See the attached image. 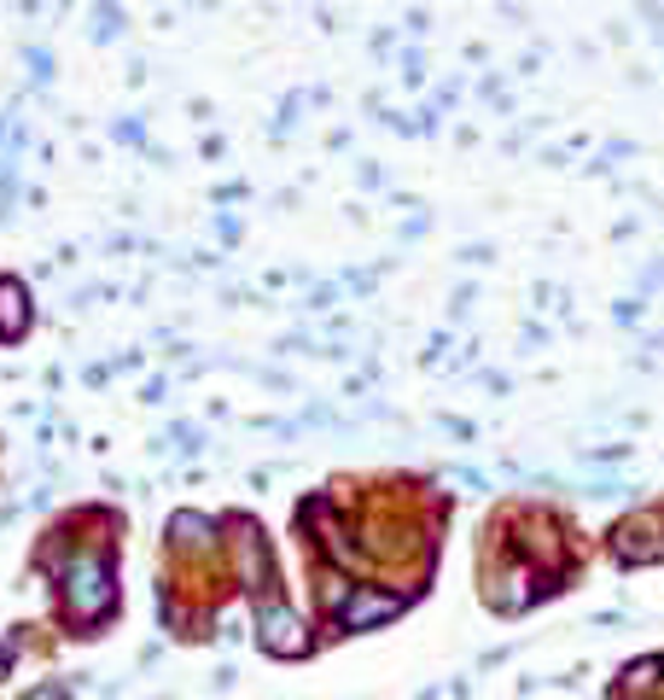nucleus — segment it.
I'll return each mask as SVG.
<instances>
[{
	"instance_id": "f257e3e1",
	"label": "nucleus",
	"mask_w": 664,
	"mask_h": 700,
	"mask_svg": "<svg viewBox=\"0 0 664 700\" xmlns=\"http://www.w3.org/2000/svg\"><path fill=\"white\" fill-rule=\"evenodd\" d=\"M65 602H71L76 619H99V613L111 607V572H106V561L82 554V561L71 566V590H65Z\"/></svg>"
},
{
	"instance_id": "f03ea898",
	"label": "nucleus",
	"mask_w": 664,
	"mask_h": 700,
	"mask_svg": "<svg viewBox=\"0 0 664 700\" xmlns=\"http://www.w3.org/2000/svg\"><path fill=\"white\" fill-rule=\"evenodd\" d=\"M263 643L275 648V654H303V625L292 619V613L268 607V613H263Z\"/></svg>"
},
{
	"instance_id": "7ed1b4c3",
	"label": "nucleus",
	"mask_w": 664,
	"mask_h": 700,
	"mask_svg": "<svg viewBox=\"0 0 664 700\" xmlns=\"http://www.w3.org/2000/svg\"><path fill=\"white\" fill-rule=\"evenodd\" d=\"M379 613H397V602H390V595H367V602H356L344 613V625H367V619H379Z\"/></svg>"
},
{
	"instance_id": "20e7f679",
	"label": "nucleus",
	"mask_w": 664,
	"mask_h": 700,
	"mask_svg": "<svg viewBox=\"0 0 664 700\" xmlns=\"http://www.w3.org/2000/svg\"><path fill=\"white\" fill-rule=\"evenodd\" d=\"M30 700H65V689H35Z\"/></svg>"
},
{
	"instance_id": "39448f33",
	"label": "nucleus",
	"mask_w": 664,
	"mask_h": 700,
	"mask_svg": "<svg viewBox=\"0 0 664 700\" xmlns=\"http://www.w3.org/2000/svg\"><path fill=\"white\" fill-rule=\"evenodd\" d=\"M0 671H7V654H0Z\"/></svg>"
}]
</instances>
